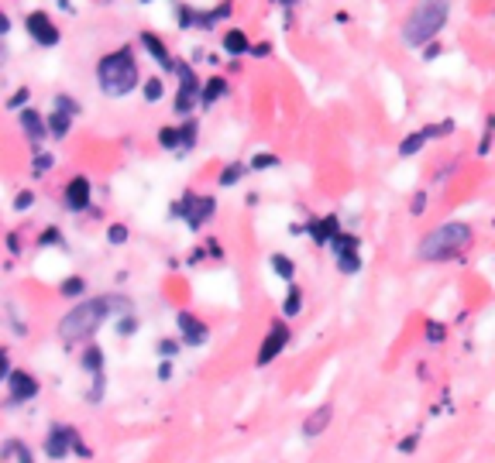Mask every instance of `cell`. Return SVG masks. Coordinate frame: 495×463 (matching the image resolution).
<instances>
[{
	"label": "cell",
	"instance_id": "6da1fadb",
	"mask_svg": "<svg viewBox=\"0 0 495 463\" xmlns=\"http://www.w3.org/2000/svg\"><path fill=\"white\" fill-rule=\"evenodd\" d=\"M447 14H451V0H423V3L413 10V17L406 21V28H402L406 45H409V48H420V45L433 41V38L440 35V28L447 24Z\"/></svg>",
	"mask_w": 495,
	"mask_h": 463
},
{
	"label": "cell",
	"instance_id": "7a4b0ae2",
	"mask_svg": "<svg viewBox=\"0 0 495 463\" xmlns=\"http://www.w3.org/2000/svg\"><path fill=\"white\" fill-rule=\"evenodd\" d=\"M468 244H471V227L461 223V220H451V223H440L437 230H430L420 240V258L423 261H444V258L461 254Z\"/></svg>",
	"mask_w": 495,
	"mask_h": 463
},
{
	"label": "cell",
	"instance_id": "3957f363",
	"mask_svg": "<svg viewBox=\"0 0 495 463\" xmlns=\"http://www.w3.org/2000/svg\"><path fill=\"white\" fill-rule=\"evenodd\" d=\"M100 90L107 96H124L138 86V62L131 55V48H120L114 55H103L100 59Z\"/></svg>",
	"mask_w": 495,
	"mask_h": 463
},
{
	"label": "cell",
	"instance_id": "277c9868",
	"mask_svg": "<svg viewBox=\"0 0 495 463\" xmlns=\"http://www.w3.org/2000/svg\"><path fill=\"white\" fill-rule=\"evenodd\" d=\"M117 299H93V302H80L62 323H59V333H62V340L66 343H73V340H80V337H90L93 330H97L100 323L107 319V312H110V305H114Z\"/></svg>",
	"mask_w": 495,
	"mask_h": 463
},
{
	"label": "cell",
	"instance_id": "5b68a950",
	"mask_svg": "<svg viewBox=\"0 0 495 463\" xmlns=\"http://www.w3.org/2000/svg\"><path fill=\"white\" fill-rule=\"evenodd\" d=\"M330 251H334L337 268H341L344 275H354V272L361 268V258H358V240H354L351 234H334V237H330Z\"/></svg>",
	"mask_w": 495,
	"mask_h": 463
},
{
	"label": "cell",
	"instance_id": "8992f818",
	"mask_svg": "<svg viewBox=\"0 0 495 463\" xmlns=\"http://www.w3.org/2000/svg\"><path fill=\"white\" fill-rule=\"evenodd\" d=\"M24 28H28V35H31L38 45H59V31H55V24H52L48 14H42V10L28 14V17H24Z\"/></svg>",
	"mask_w": 495,
	"mask_h": 463
},
{
	"label": "cell",
	"instance_id": "52a82bcc",
	"mask_svg": "<svg viewBox=\"0 0 495 463\" xmlns=\"http://www.w3.org/2000/svg\"><path fill=\"white\" fill-rule=\"evenodd\" d=\"M289 343V326L286 323H276L272 330H269V337H265V343H262V350H258V364H272L279 354H282V347Z\"/></svg>",
	"mask_w": 495,
	"mask_h": 463
},
{
	"label": "cell",
	"instance_id": "ba28073f",
	"mask_svg": "<svg viewBox=\"0 0 495 463\" xmlns=\"http://www.w3.org/2000/svg\"><path fill=\"white\" fill-rule=\"evenodd\" d=\"M179 79H183V86H179V96H176V113L190 117L193 100H197V93H199V83H197V76H193L190 66H179Z\"/></svg>",
	"mask_w": 495,
	"mask_h": 463
},
{
	"label": "cell",
	"instance_id": "9c48e42d",
	"mask_svg": "<svg viewBox=\"0 0 495 463\" xmlns=\"http://www.w3.org/2000/svg\"><path fill=\"white\" fill-rule=\"evenodd\" d=\"M179 213H186V223H190V227H199V223L213 213V199H206V196H186V199L179 202Z\"/></svg>",
	"mask_w": 495,
	"mask_h": 463
},
{
	"label": "cell",
	"instance_id": "30bf717a",
	"mask_svg": "<svg viewBox=\"0 0 495 463\" xmlns=\"http://www.w3.org/2000/svg\"><path fill=\"white\" fill-rule=\"evenodd\" d=\"M7 388H10V398H14V401H28V398H35V395H38V381H35L28 370H14V374H7Z\"/></svg>",
	"mask_w": 495,
	"mask_h": 463
},
{
	"label": "cell",
	"instance_id": "8fae6325",
	"mask_svg": "<svg viewBox=\"0 0 495 463\" xmlns=\"http://www.w3.org/2000/svg\"><path fill=\"white\" fill-rule=\"evenodd\" d=\"M73 113H76V103H73V100H66V96H59V100H55V110H52V117H48V127H52V134H55V138H62V134L69 131Z\"/></svg>",
	"mask_w": 495,
	"mask_h": 463
},
{
	"label": "cell",
	"instance_id": "7c38bea8",
	"mask_svg": "<svg viewBox=\"0 0 495 463\" xmlns=\"http://www.w3.org/2000/svg\"><path fill=\"white\" fill-rule=\"evenodd\" d=\"M179 330H183V343H193V347H199L203 340H206V323L203 319H197L193 312H183L179 316Z\"/></svg>",
	"mask_w": 495,
	"mask_h": 463
},
{
	"label": "cell",
	"instance_id": "4fadbf2b",
	"mask_svg": "<svg viewBox=\"0 0 495 463\" xmlns=\"http://www.w3.org/2000/svg\"><path fill=\"white\" fill-rule=\"evenodd\" d=\"M66 206H69V209H76V213L90 206V179L76 176V179L69 182V189H66Z\"/></svg>",
	"mask_w": 495,
	"mask_h": 463
},
{
	"label": "cell",
	"instance_id": "5bb4252c",
	"mask_svg": "<svg viewBox=\"0 0 495 463\" xmlns=\"http://www.w3.org/2000/svg\"><path fill=\"white\" fill-rule=\"evenodd\" d=\"M66 443H76V436H73L69 429H62V426H59V429H52V433H48V446H45V453H48V457H66V450H69Z\"/></svg>",
	"mask_w": 495,
	"mask_h": 463
},
{
	"label": "cell",
	"instance_id": "9a60e30c",
	"mask_svg": "<svg viewBox=\"0 0 495 463\" xmlns=\"http://www.w3.org/2000/svg\"><path fill=\"white\" fill-rule=\"evenodd\" d=\"M141 45H145V48L155 55V62H159V66H165V69L172 66V55H169V48H165V45H162L155 35H141Z\"/></svg>",
	"mask_w": 495,
	"mask_h": 463
},
{
	"label": "cell",
	"instance_id": "2e32d148",
	"mask_svg": "<svg viewBox=\"0 0 495 463\" xmlns=\"http://www.w3.org/2000/svg\"><path fill=\"white\" fill-rule=\"evenodd\" d=\"M224 52H227V55H241V52H248V35H244V31H237V28H231V31L224 35Z\"/></svg>",
	"mask_w": 495,
	"mask_h": 463
},
{
	"label": "cell",
	"instance_id": "e0dca14e",
	"mask_svg": "<svg viewBox=\"0 0 495 463\" xmlns=\"http://www.w3.org/2000/svg\"><path fill=\"white\" fill-rule=\"evenodd\" d=\"M21 127L31 134V141H42V134H45V131H42V120H38V113H35V110H24V113H21Z\"/></svg>",
	"mask_w": 495,
	"mask_h": 463
},
{
	"label": "cell",
	"instance_id": "ac0fdd59",
	"mask_svg": "<svg viewBox=\"0 0 495 463\" xmlns=\"http://www.w3.org/2000/svg\"><path fill=\"white\" fill-rule=\"evenodd\" d=\"M159 144H162V148H169V151H172V148H179V144H183V131H176V127H162V131H159Z\"/></svg>",
	"mask_w": 495,
	"mask_h": 463
},
{
	"label": "cell",
	"instance_id": "d6986e66",
	"mask_svg": "<svg viewBox=\"0 0 495 463\" xmlns=\"http://www.w3.org/2000/svg\"><path fill=\"white\" fill-rule=\"evenodd\" d=\"M327 422H330V408H320V412H313V419H309L303 429H306V436H316Z\"/></svg>",
	"mask_w": 495,
	"mask_h": 463
},
{
	"label": "cell",
	"instance_id": "ffe728a7",
	"mask_svg": "<svg viewBox=\"0 0 495 463\" xmlns=\"http://www.w3.org/2000/svg\"><path fill=\"white\" fill-rule=\"evenodd\" d=\"M224 93H227V83H224L220 76H217V79H210V83H206V90H203V106H210V103H213L217 96H224Z\"/></svg>",
	"mask_w": 495,
	"mask_h": 463
},
{
	"label": "cell",
	"instance_id": "44dd1931",
	"mask_svg": "<svg viewBox=\"0 0 495 463\" xmlns=\"http://www.w3.org/2000/svg\"><path fill=\"white\" fill-rule=\"evenodd\" d=\"M0 457H3V460H24V463L31 460V453H28V450H24L17 440H10V443L3 446V453H0Z\"/></svg>",
	"mask_w": 495,
	"mask_h": 463
},
{
	"label": "cell",
	"instance_id": "7402d4cb",
	"mask_svg": "<svg viewBox=\"0 0 495 463\" xmlns=\"http://www.w3.org/2000/svg\"><path fill=\"white\" fill-rule=\"evenodd\" d=\"M244 172H248L244 165H227V172L220 176V185H234L237 179H241V176H244Z\"/></svg>",
	"mask_w": 495,
	"mask_h": 463
},
{
	"label": "cell",
	"instance_id": "603a6c76",
	"mask_svg": "<svg viewBox=\"0 0 495 463\" xmlns=\"http://www.w3.org/2000/svg\"><path fill=\"white\" fill-rule=\"evenodd\" d=\"M83 368L93 370V374H100V350L97 347H90V350L83 354Z\"/></svg>",
	"mask_w": 495,
	"mask_h": 463
},
{
	"label": "cell",
	"instance_id": "cb8c5ba5",
	"mask_svg": "<svg viewBox=\"0 0 495 463\" xmlns=\"http://www.w3.org/2000/svg\"><path fill=\"white\" fill-rule=\"evenodd\" d=\"M426 134H433V131H423V134H413V138H406V144H402L399 151H402V155H409V151H416V148L423 144V138H426Z\"/></svg>",
	"mask_w": 495,
	"mask_h": 463
},
{
	"label": "cell",
	"instance_id": "d4e9b609",
	"mask_svg": "<svg viewBox=\"0 0 495 463\" xmlns=\"http://www.w3.org/2000/svg\"><path fill=\"white\" fill-rule=\"evenodd\" d=\"M145 100H152V103L162 100V79H148L145 83Z\"/></svg>",
	"mask_w": 495,
	"mask_h": 463
},
{
	"label": "cell",
	"instance_id": "484cf974",
	"mask_svg": "<svg viewBox=\"0 0 495 463\" xmlns=\"http://www.w3.org/2000/svg\"><path fill=\"white\" fill-rule=\"evenodd\" d=\"M299 302H303V299H299V288H293V292H289V299H286V305H282V309H286V316H296Z\"/></svg>",
	"mask_w": 495,
	"mask_h": 463
},
{
	"label": "cell",
	"instance_id": "4316f807",
	"mask_svg": "<svg viewBox=\"0 0 495 463\" xmlns=\"http://www.w3.org/2000/svg\"><path fill=\"white\" fill-rule=\"evenodd\" d=\"M80 292H83V278H69L62 285V295H80Z\"/></svg>",
	"mask_w": 495,
	"mask_h": 463
},
{
	"label": "cell",
	"instance_id": "83f0119b",
	"mask_svg": "<svg viewBox=\"0 0 495 463\" xmlns=\"http://www.w3.org/2000/svg\"><path fill=\"white\" fill-rule=\"evenodd\" d=\"M272 268H279V275L282 278H293V265H289L286 258H272Z\"/></svg>",
	"mask_w": 495,
	"mask_h": 463
},
{
	"label": "cell",
	"instance_id": "f1b7e54d",
	"mask_svg": "<svg viewBox=\"0 0 495 463\" xmlns=\"http://www.w3.org/2000/svg\"><path fill=\"white\" fill-rule=\"evenodd\" d=\"M269 165H279V162H276L272 155H258V158L251 162V169H258V172H262V169H269Z\"/></svg>",
	"mask_w": 495,
	"mask_h": 463
},
{
	"label": "cell",
	"instance_id": "f546056e",
	"mask_svg": "<svg viewBox=\"0 0 495 463\" xmlns=\"http://www.w3.org/2000/svg\"><path fill=\"white\" fill-rule=\"evenodd\" d=\"M48 165H52L48 155H38V158H35V172H48Z\"/></svg>",
	"mask_w": 495,
	"mask_h": 463
},
{
	"label": "cell",
	"instance_id": "4dcf8cb0",
	"mask_svg": "<svg viewBox=\"0 0 495 463\" xmlns=\"http://www.w3.org/2000/svg\"><path fill=\"white\" fill-rule=\"evenodd\" d=\"M107 237H110V240H114V244H120V240H124V237H127V230H124V227H114V230H110V234H107Z\"/></svg>",
	"mask_w": 495,
	"mask_h": 463
},
{
	"label": "cell",
	"instance_id": "1f68e13d",
	"mask_svg": "<svg viewBox=\"0 0 495 463\" xmlns=\"http://www.w3.org/2000/svg\"><path fill=\"white\" fill-rule=\"evenodd\" d=\"M426 337H430V340H444V330H440L437 323H430V326H426Z\"/></svg>",
	"mask_w": 495,
	"mask_h": 463
},
{
	"label": "cell",
	"instance_id": "d6a6232c",
	"mask_svg": "<svg viewBox=\"0 0 495 463\" xmlns=\"http://www.w3.org/2000/svg\"><path fill=\"white\" fill-rule=\"evenodd\" d=\"M117 330H120V337H131V330H134V319H124Z\"/></svg>",
	"mask_w": 495,
	"mask_h": 463
},
{
	"label": "cell",
	"instance_id": "836d02e7",
	"mask_svg": "<svg viewBox=\"0 0 495 463\" xmlns=\"http://www.w3.org/2000/svg\"><path fill=\"white\" fill-rule=\"evenodd\" d=\"M279 3H293V0H279Z\"/></svg>",
	"mask_w": 495,
	"mask_h": 463
}]
</instances>
